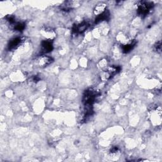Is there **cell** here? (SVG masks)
<instances>
[{
	"label": "cell",
	"mask_w": 162,
	"mask_h": 162,
	"mask_svg": "<svg viewBox=\"0 0 162 162\" xmlns=\"http://www.w3.org/2000/svg\"><path fill=\"white\" fill-rule=\"evenodd\" d=\"M99 96L98 93L92 89L85 91L83 96V102L87 106H91L95 102L96 98Z\"/></svg>",
	"instance_id": "1"
},
{
	"label": "cell",
	"mask_w": 162,
	"mask_h": 162,
	"mask_svg": "<svg viewBox=\"0 0 162 162\" xmlns=\"http://www.w3.org/2000/svg\"><path fill=\"white\" fill-rule=\"evenodd\" d=\"M153 4L151 2H141L138 5V12L141 16L147 15L150 10L153 8Z\"/></svg>",
	"instance_id": "2"
},
{
	"label": "cell",
	"mask_w": 162,
	"mask_h": 162,
	"mask_svg": "<svg viewBox=\"0 0 162 162\" xmlns=\"http://www.w3.org/2000/svg\"><path fill=\"white\" fill-rule=\"evenodd\" d=\"M89 23L87 22H83L78 24L75 25L73 28L72 31L73 33L76 34H80L84 33L86 29L88 28Z\"/></svg>",
	"instance_id": "3"
},
{
	"label": "cell",
	"mask_w": 162,
	"mask_h": 162,
	"mask_svg": "<svg viewBox=\"0 0 162 162\" xmlns=\"http://www.w3.org/2000/svg\"><path fill=\"white\" fill-rule=\"evenodd\" d=\"M53 49V43L51 40H44L41 43V49L42 51L44 53H49Z\"/></svg>",
	"instance_id": "4"
},
{
	"label": "cell",
	"mask_w": 162,
	"mask_h": 162,
	"mask_svg": "<svg viewBox=\"0 0 162 162\" xmlns=\"http://www.w3.org/2000/svg\"><path fill=\"white\" fill-rule=\"evenodd\" d=\"M22 40L20 38H15L12 39L8 44V49L9 50H14L16 49L20 44L22 43Z\"/></svg>",
	"instance_id": "5"
},
{
	"label": "cell",
	"mask_w": 162,
	"mask_h": 162,
	"mask_svg": "<svg viewBox=\"0 0 162 162\" xmlns=\"http://www.w3.org/2000/svg\"><path fill=\"white\" fill-rule=\"evenodd\" d=\"M53 60L51 57L46 55H43L38 60V63L41 67H46L51 63Z\"/></svg>",
	"instance_id": "6"
},
{
	"label": "cell",
	"mask_w": 162,
	"mask_h": 162,
	"mask_svg": "<svg viewBox=\"0 0 162 162\" xmlns=\"http://www.w3.org/2000/svg\"><path fill=\"white\" fill-rule=\"evenodd\" d=\"M43 34L48 40H51L53 38H55V33L54 31L50 28H44L43 30Z\"/></svg>",
	"instance_id": "7"
},
{
	"label": "cell",
	"mask_w": 162,
	"mask_h": 162,
	"mask_svg": "<svg viewBox=\"0 0 162 162\" xmlns=\"http://www.w3.org/2000/svg\"><path fill=\"white\" fill-rule=\"evenodd\" d=\"M109 17H110V12L107 10H106L104 12H103L100 15L96 16V18L95 19V22L96 23H98L99 22L108 20Z\"/></svg>",
	"instance_id": "8"
},
{
	"label": "cell",
	"mask_w": 162,
	"mask_h": 162,
	"mask_svg": "<svg viewBox=\"0 0 162 162\" xmlns=\"http://www.w3.org/2000/svg\"><path fill=\"white\" fill-rule=\"evenodd\" d=\"M135 45H136V42L134 41H131L130 42H129L126 44H122V51L124 53H128L130 51L132 50V49L134 48Z\"/></svg>",
	"instance_id": "9"
},
{
	"label": "cell",
	"mask_w": 162,
	"mask_h": 162,
	"mask_svg": "<svg viewBox=\"0 0 162 162\" xmlns=\"http://www.w3.org/2000/svg\"><path fill=\"white\" fill-rule=\"evenodd\" d=\"M11 26H12V28L14 30H15L17 31H20V32L23 31L25 28V25L24 23L18 22H15L14 23L11 25Z\"/></svg>",
	"instance_id": "10"
},
{
	"label": "cell",
	"mask_w": 162,
	"mask_h": 162,
	"mask_svg": "<svg viewBox=\"0 0 162 162\" xmlns=\"http://www.w3.org/2000/svg\"><path fill=\"white\" fill-rule=\"evenodd\" d=\"M105 10H106V5L99 4L95 7L94 12V14L96 16H98V15H100L101 13H102L103 12H104Z\"/></svg>",
	"instance_id": "11"
},
{
	"label": "cell",
	"mask_w": 162,
	"mask_h": 162,
	"mask_svg": "<svg viewBox=\"0 0 162 162\" xmlns=\"http://www.w3.org/2000/svg\"><path fill=\"white\" fill-rule=\"evenodd\" d=\"M154 49H155V51H156L157 52H159L161 51V42L157 43V44L154 46Z\"/></svg>",
	"instance_id": "12"
},
{
	"label": "cell",
	"mask_w": 162,
	"mask_h": 162,
	"mask_svg": "<svg viewBox=\"0 0 162 162\" xmlns=\"http://www.w3.org/2000/svg\"><path fill=\"white\" fill-rule=\"evenodd\" d=\"M119 151V148H118V147H117V146H114V147H113L112 148V149H111V153H117V151Z\"/></svg>",
	"instance_id": "13"
}]
</instances>
